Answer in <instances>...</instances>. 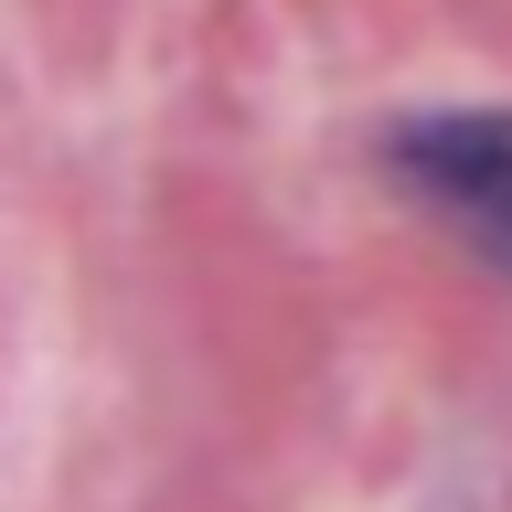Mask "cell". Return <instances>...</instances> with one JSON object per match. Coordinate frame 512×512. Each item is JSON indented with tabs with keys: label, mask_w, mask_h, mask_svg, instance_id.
<instances>
[{
	"label": "cell",
	"mask_w": 512,
	"mask_h": 512,
	"mask_svg": "<svg viewBox=\"0 0 512 512\" xmlns=\"http://www.w3.org/2000/svg\"><path fill=\"white\" fill-rule=\"evenodd\" d=\"M384 150H395V182H406L416 203H438L491 267H512V107L406 118Z\"/></svg>",
	"instance_id": "6da1fadb"
}]
</instances>
